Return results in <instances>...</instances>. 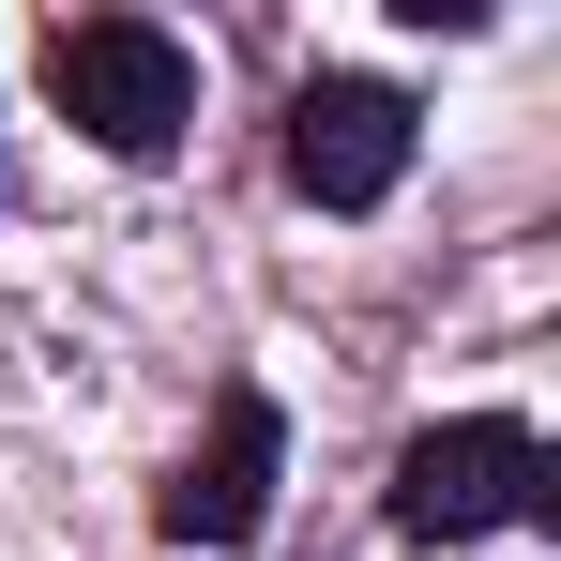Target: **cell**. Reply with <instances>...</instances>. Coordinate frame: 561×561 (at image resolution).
Returning a JSON list of instances; mask_svg holds the SVG:
<instances>
[{
  "label": "cell",
  "mask_w": 561,
  "mask_h": 561,
  "mask_svg": "<svg viewBox=\"0 0 561 561\" xmlns=\"http://www.w3.org/2000/svg\"><path fill=\"white\" fill-rule=\"evenodd\" d=\"M46 92H61V122H77L92 152L152 168V152L197 122V61L152 31V15H77V31H46Z\"/></svg>",
  "instance_id": "6da1fadb"
},
{
  "label": "cell",
  "mask_w": 561,
  "mask_h": 561,
  "mask_svg": "<svg viewBox=\"0 0 561 561\" xmlns=\"http://www.w3.org/2000/svg\"><path fill=\"white\" fill-rule=\"evenodd\" d=\"M547 516V440L516 410H470V425H425L394 456V531L410 547H470V531H516Z\"/></svg>",
  "instance_id": "7a4b0ae2"
},
{
  "label": "cell",
  "mask_w": 561,
  "mask_h": 561,
  "mask_svg": "<svg viewBox=\"0 0 561 561\" xmlns=\"http://www.w3.org/2000/svg\"><path fill=\"white\" fill-rule=\"evenodd\" d=\"M274 470H288L274 394H213V440H197L183 485L152 501V516H168V547H259V531H274Z\"/></svg>",
  "instance_id": "3957f363"
},
{
  "label": "cell",
  "mask_w": 561,
  "mask_h": 561,
  "mask_svg": "<svg viewBox=\"0 0 561 561\" xmlns=\"http://www.w3.org/2000/svg\"><path fill=\"white\" fill-rule=\"evenodd\" d=\"M410 168V92H379V77H319V92L288 106V183L319 197V213H379Z\"/></svg>",
  "instance_id": "277c9868"
}]
</instances>
